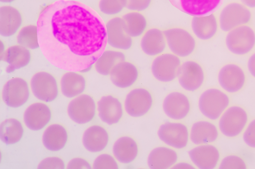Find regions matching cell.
<instances>
[{
  "label": "cell",
  "mask_w": 255,
  "mask_h": 169,
  "mask_svg": "<svg viewBox=\"0 0 255 169\" xmlns=\"http://www.w3.org/2000/svg\"><path fill=\"white\" fill-rule=\"evenodd\" d=\"M178 160V154L175 149L168 146H160L150 152L147 164L151 169H167L172 168Z\"/></svg>",
  "instance_id": "obj_26"
},
{
  "label": "cell",
  "mask_w": 255,
  "mask_h": 169,
  "mask_svg": "<svg viewBox=\"0 0 255 169\" xmlns=\"http://www.w3.org/2000/svg\"><path fill=\"white\" fill-rule=\"evenodd\" d=\"M180 57L173 53H162L156 56L152 62L151 70L158 81L168 83L178 77L181 65Z\"/></svg>",
  "instance_id": "obj_8"
},
{
  "label": "cell",
  "mask_w": 255,
  "mask_h": 169,
  "mask_svg": "<svg viewBox=\"0 0 255 169\" xmlns=\"http://www.w3.org/2000/svg\"><path fill=\"white\" fill-rule=\"evenodd\" d=\"M247 67L250 73L255 78V52L252 54L249 57Z\"/></svg>",
  "instance_id": "obj_43"
},
{
  "label": "cell",
  "mask_w": 255,
  "mask_h": 169,
  "mask_svg": "<svg viewBox=\"0 0 255 169\" xmlns=\"http://www.w3.org/2000/svg\"><path fill=\"white\" fill-rule=\"evenodd\" d=\"M252 19L250 8L241 2L233 1L221 9L218 21L220 28L227 32L237 27L249 25Z\"/></svg>",
  "instance_id": "obj_3"
},
{
  "label": "cell",
  "mask_w": 255,
  "mask_h": 169,
  "mask_svg": "<svg viewBox=\"0 0 255 169\" xmlns=\"http://www.w3.org/2000/svg\"><path fill=\"white\" fill-rule=\"evenodd\" d=\"M157 135L167 146L175 149L186 148L190 140V130L188 126L180 122H166L160 125Z\"/></svg>",
  "instance_id": "obj_7"
},
{
  "label": "cell",
  "mask_w": 255,
  "mask_h": 169,
  "mask_svg": "<svg viewBox=\"0 0 255 169\" xmlns=\"http://www.w3.org/2000/svg\"><path fill=\"white\" fill-rule=\"evenodd\" d=\"M194 166L190 163L186 162H180L179 163H176L172 169H194Z\"/></svg>",
  "instance_id": "obj_44"
},
{
  "label": "cell",
  "mask_w": 255,
  "mask_h": 169,
  "mask_svg": "<svg viewBox=\"0 0 255 169\" xmlns=\"http://www.w3.org/2000/svg\"><path fill=\"white\" fill-rule=\"evenodd\" d=\"M68 140V133L65 127L60 123L48 126L42 135V142L48 150L57 152L63 149Z\"/></svg>",
  "instance_id": "obj_29"
},
{
  "label": "cell",
  "mask_w": 255,
  "mask_h": 169,
  "mask_svg": "<svg viewBox=\"0 0 255 169\" xmlns=\"http://www.w3.org/2000/svg\"><path fill=\"white\" fill-rule=\"evenodd\" d=\"M225 41L232 54L239 56L247 55L255 48V30L249 25L237 27L227 32Z\"/></svg>",
  "instance_id": "obj_4"
},
{
  "label": "cell",
  "mask_w": 255,
  "mask_h": 169,
  "mask_svg": "<svg viewBox=\"0 0 255 169\" xmlns=\"http://www.w3.org/2000/svg\"><path fill=\"white\" fill-rule=\"evenodd\" d=\"M122 0H100L99 8L107 15H114L121 12L125 8Z\"/></svg>",
  "instance_id": "obj_37"
},
{
  "label": "cell",
  "mask_w": 255,
  "mask_h": 169,
  "mask_svg": "<svg viewBox=\"0 0 255 169\" xmlns=\"http://www.w3.org/2000/svg\"><path fill=\"white\" fill-rule=\"evenodd\" d=\"M162 109L165 114L170 119L181 120L189 114L191 104L185 94L180 91H173L164 98Z\"/></svg>",
  "instance_id": "obj_15"
},
{
  "label": "cell",
  "mask_w": 255,
  "mask_h": 169,
  "mask_svg": "<svg viewBox=\"0 0 255 169\" xmlns=\"http://www.w3.org/2000/svg\"><path fill=\"white\" fill-rule=\"evenodd\" d=\"M110 135L103 126L95 124L89 127L84 132L82 143L85 148L92 153L103 151L108 145Z\"/></svg>",
  "instance_id": "obj_22"
},
{
  "label": "cell",
  "mask_w": 255,
  "mask_h": 169,
  "mask_svg": "<svg viewBox=\"0 0 255 169\" xmlns=\"http://www.w3.org/2000/svg\"><path fill=\"white\" fill-rule=\"evenodd\" d=\"M125 8L130 11H143L150 6L152 0H122Z\"/></svg>",
  "instance_id": "obj_40"
},
{
  "label": "cell",
  "mask_w": 255,
  "mask_h": 169,
  "mask_svg": "<svg viewBox=\"0 0 255 169\" xmlns=\"http://www.w3.org/2000/svg\"><path fill=\"white\" fill-rule=\"evenodd\" d=\"M112 150L113 155L119 163L128 164L137 158L139 146L133 137L124 135L115 142Z\"/></svg>",
  "instance_id": "obj_25"
},
{
  "label": "cell",
  "mask_w": 255,
  "mask_h": 169,
  "mask_svg": "<svg viewBox=\"0 0 255 169\" xmlns=\"http://www.w3.org/2000/svg\"><path fill=\"white\" fill-rule=\"evenodd\" d=\"M153 103L151 92L146 88L138 87L127 94L124 106L128 115L137 118L147 114L152 108Z\"/></svg>",
  "instance_id": "obj_9"
},
{
  "label": "cell",
  "mask_w": 255,
  "mask_h": 169,
  "mask_svg": "<svg viewBox=\"0 0 255 169\" xmlns=\"http://www.w3.org/2000/svg\"><path fill=\"white\" fill-rule=\"evenodd\" d=\"M188 154L192 163L200 169L216 168L221 157L218 148L212 144L196 145L190 150Z\"/></svg>",
  "instance_id": "obj_17"
},
{
  "label": "cell",
  "mask_w": 255,
  "mask_h": 169,
  "mask_svg": "<svg viewBox=\"0 0 255 169\" xmlns=\"http://www.w3.org/2000/svg\"><path fill=\"white\" fill-rule=\"evenodd\" d=\"M181 87L189 92H195L203 85L205 79L204 70L198 62L189 60L181 64L178 75Z\"/></svg>",
  "instance_id": "obj_14"
},
{
  "label": "cell",
  "mask_w": 255,
  "mask_h": 169,
  "mask_svg": "<svg viewBox=\"0 0 255 169\" xmlns=\"http://www.w3.org/2000/svg\"><path fill=\"white\" fill-rule=\"evenodd\" d=\"M218 81L222 89L226 92L234 94L241 91L247 82L244 69L235 63H228L219 70Z\"/></svg>",
  "instance_id": "obj_10"
},
{
  "label": "cell",
  "mask_w": 255,
  "mask_h": 169,
  "mask_svg": "<svg viewBox=\"0 0 255 169\" xmlns=\"http://www.w3.org/2000/svg\"><path fill=\"white\" fill-rule=\"evenodd\" d=\"M52 118V111L49 106L41 102L29 105L23 114L25 124L29 129L39 131L46 127Z\"/></svg>",
  "instance_id": "obj_19"
},
{
  "label": "cell",
  "mask_w": 255,
  "mask_h": 169,
  "mask_svg": "<svg viewBox=\"0 0 255 169\" xmlns=\"http://www.w3.org/2000/svg\"><path fill=\"white\" fill-rule=\"evenodd\" d=\"M65 167V162L62 158L53 156L42 160L37 168L39 169H64Z\"/></svg>",
  "instance_id": "obj_39"
},
{
  "label": "cell",
  "mask_w": 255,
  "mask_h": 169,
  "mask_svg": "<svg viewBox=\"0 0 255 169\" xmlns=\"http://www.w3.org/2000/svg\"><path fill=\"white\" fill-rule=\"evenodd\" d=\"M124 60H126V55L122 52L107 50L96 61L94 66L99 74L108 76L118 63Z\"/></svg>",
  "instance_id": "obj_33"
},
{
  "label": "cell",
  "mask_w": 255,
  "mask_h": 169,
  "mask_svg": "<svg viewBox=\"0 0 255 169\" xmlns=\"http://www.w3.org/2000/svg\"><path fill=\"white\" fill-rule=\"evenodd\" d=\"M30 89L27 81L21 77L8 80L4 85L1 97L8 107L17 108L23 106L28 101Z\"/></svg>",
  "instance_id": "obj_12"
},
{
  "label": "cell",
  "mask_w": 255,
  "mask_h": 169,
  "mask_svg": "<svg viewBox=\"0 0 255 169\" xmlns=\"http://www.w3.org/2000/svg\"><path fill=\"white\" fill-rule=\"evenodd\" d=\"M18 44L29 49L39 48L36 25H28L22 27L17 36Z\"/></svg>",
  "instance_id": "obj_35"
},
{
  "label": "cell",
  "mask_w": 255,
  "mask_h": 169,
  "mask_svg": "<svg viewBox=\"0 0 255 169\" xmlns=\"http://www.w3.org/2000/svg\"><path fill=\"white\" fill-rule=\"evenodd\" d=\"M167 45L163 31L157 28L146 30L140 40L143 52L150 56H157L164 51Z\"/></svg>",
  "instance_id": "obj_28"
},
{
  "label": "cell",
  "mask_w": 255,
  "mask_h": 169,
  "mask_svg": "<svg viewBox=\"0 0 255 169\" xmlns=\"http://www.w3.org/2000/svg\"><path fill=\"white\" fill-rule=\"evenodd\" d=\"M175 7L192 16L210 14L217 9L222 0H168Z\"/></svg>",
  "instance_id": "obj_20"
},
{
  "label": "cell",
  "mask_w": 255,
  "mask_h": 169,
  "mask_svg": "<svg viewBox=\"0 0 255 169\" xmlns=\"http://www.w3.org/2000/svg\"><path fill=\"white\" fill-rule=\"evenodd\" d=\"M15 0H0L1 2L8 3L14 1Z\"/></svg>",
  "instance_id": "obj_46"
},
{
  "label": "cell",
  "mask_w": 255,
  "mask_h": 169,
  "mask_svg": "<svg viewBox=\"0 0 255 169\" xmlns=\"http://www.w3.org/2000/svg\"><path fill=\"white\" fill-rule=\"evenodd\" d=\"M60 88L64 96L68 98H75L85 90L86 80L77 71H68L61 77Z\"/></svg>",
  "instance_id": "obj_31"
},
{
  "label": "cell",
  "mask_w": 255,
  "mask_h": 169,
  "mask_svg": "<svg viewBox=\"0 0 255 169\" xmlns=\"http://www.w3.org/2000/svg\"><path fill=\"white\" fill-rule=\"evenodd\" d=\"M247 166L244 159L237 155H229L222 160L219 168L221 169H245Z\"/></svg>",
  "instance_id": "obj_38"
},
{
  "label": "cell",
  "mask_w": 255,
  "mask_h": 169,
  "mask_svg": "<svg viewBox=\"0 0 255 169\" xmlns=\"http://www.w3.org/2000/svg\"><path fill=\"white\" fill-rule=\"evenodd\" d=\"M118 162L114 155L103 153L95 159L93 168L95 169H118L119 168Z\"/></svg>",
  "instance_id": "obj_36"
},
{
  "label": "cell",
  "mask_w": 255,
  "mask_h": 169,
  "mask_svg": "<svg viewBox=\"0 0 255 169\" xmlns=\"http://www.w3.org/2000/svg\"><path fill=\"white\" fill-rule=\"evenodd\" d=\"M220 28L218 18L215 13L201 16H193L191 28L200 40L208 41L213 38Z\"/></svg>",
  "instance_id": "obj_27"
},
{
  "label": "cell",
  "mask_w": 255,
  "mask_h": 169,
  "mask_svg": "<svg viewBox=\"0 0 255 169\" xmlns=\"http://www.w3.org/2000/svg\"><path fill=\"white\" fill-rule=\"evenodd\" d=\"M122 18L126 30L132 38L139 37L146 31L147 21L141 12L130 11L125 14Z\"/></svg>",
  "instance_id": "obj_34"
},
{
  "label": "cell",
  "mask_w": 255,
  "mask_h": 169,
  "mask_svg": "<svg viewBox=\"0 0 255 169\" xmlns=\"http://www.w3.org/2000/svg\"><path fill=\"white\" fill-rule=\"evenodd\" d=\"M24 134L21 122L15 118L4 120L0 125V138L6 145H12L19 142Z\"/></svg>",
  "instance_id": "obj_32"
},
{
  "label": "cell",
  "mask_w": 255,
  "mask_h": 169,
  "mask_svg": "<svg viewBox=\"0 0 255 169\" xmlns=\"http://www.w3.org/2000/svg\"><path fill=\"white\" fill-rule=\"evenodd\" d=\"M96 110L97 106L93 97L88 94H81L69 103L67 113L73 121L84 124L93 120Z\"/></svg>",
  "instance_id": "obj_13"
},
{
  "label": "cell",
  "mask_w": 255,
  "mask_h": 169,
  "mask_svg": "<svg viewBox=\"0 0 255 169\" xmlns=\"http://www.w3.org/2000/svg\"><path fill=\"white\" fill-rule=\"evenodd\" d=\"M230 103V98L225 91L217 88H210L200 95L198 108L205 117L215 120L219 119Z\"/></svg>",
  "instance_id": "obj_2"
},
{
  "label": "cell",
  "mask_w": 255,
  "mask_h": 169,
  "mask_svg": "<svg viewBox=\"0 0 255 169\" xmlns=\"http://www.w3.org/2000/svg\"><path fill=\"white\" fill-rule=\"evenodd\" d=\"M247 111L237 105L229 107L219 118V128L228 138H235L240 135L248 124Z\"/></svg>",
  "instance_id": "obj_5"
},
{
  "label": "cell",
  "mask_w": 255,
  "mask_h": 169,
  "mask_svg": "<svg viewBox=\"0 0 255 169\" xmlns=\"http://www.w3.org/2000/svg\"><path fill=\"white\" fill-rule=\"evenodd\" d=\"M36 25L39 48L60 68L83 71L106 50V24L96 10L81 2L50 3L40 13Z\"/></svg>",
  "instance_id": "obj_1"
},
{
  "label": "cell",
  "mask_w": 255,
  "mask_h": 169,
  "mask_svg": "<svg viewBox=\"0 0 255 169\" xmlns=\"http://www.w3.org/2000/svg\"><path fill=\"white\" fill-rule=\"evenodd\" d=\"M243 138L249 147L255 149V118L248 124L244 131Z\"/></svg>",
  "instance_id": "obj_41"
},
{
  "label": "cell",
  "mask_w": 255,
  "mask_h": 169,
  "mask_svg": "<svg viewBox=\"0 0 255 169\" xmlns=\"http://www.w3.org/2000/svg\"><path fill=\"white\" fill-rule=\"evenodd\" d=\"M139 75L137 67L132 62L126 60L118 63L110 74L113 84L122 89L133 86L137 81Z\"/></svg>",
  "instance_id": "obj_21"
},
{
  "label": "cell",
  "mask_w": 255,
  "mask_h": 169,
  "mask_svg": "<svg viewBox=\"0 0 255 169\" xmlns=\"http://www.w3.org/2000/svg\"><path fill=\"white\" fill-rule=\"evenodd\" d=\"M68 169H91L92 166L90 162L83 158H75L71 159L67 166Z\"/></svg>",
  "instance_id": "obj_42"
},
{
  "label": "cell",
  "mask_w": 255,
  "mask_h": 169,
  "mask_svg": "<svg viewBox=\"0 0 255 169\" xmlns=\"http://www.w3.org/2000/svg\"><path fill=\"white\" fill-rule=\"evenodd\" d=\"M241 2L250 8H255V0H240Z\"/></svg>",
  "instance_id": "obj_45"
},
{
  "label": "cell",
  "mask_w": 255,
  "mask_h": 169,
  "mask_svg": "<svg viewBox=\"0 0 255 169\" xmlns=\"http://www.w3.org/2000/svg\"><path fill=\"white\" fill-rule=\"evenodd\" d=\"M1 59L9 64L6 71L10 73L27 66L30 62L31 54L29 49L19 44L14 45L4 51Z\"/></svg>",
  "instance_id": "obj_30"
},
{
  "label": "cell",
  "mask_w": 255,
  "mask_h": 169,
  "mask_svg": "<svg viewBox=\"0 0 255 169\" xmlns=\"http://www.w3.org/2000/svg\"><path fill=\"white\" fill-rule=\"evenodd\" d=\"M167 45L172 53L180 57L191 55L196 47L194 36L185 29L172 27L163 30Z\"/></svg>",
  "instance_id": "obj_6"
},
{
  "label": "cell",
  "mask_w": 255,
  "mask_h": 169,
  "mask_svg": "<svg viewBox=\"0 0 255 169\" xmlns=\"http://www.w3.org/2000/svg\"><path fill=\"white\" fill-rule=\"evenodd\" d=\"M108 44L112 47L128 50L133 44L132 38L127 33L122 17L116 16L106 24Z\"/></svg>",
  "instance_id": "obj_16"
},
{
  "label": "cell",
  "mask_w": 255,
  "mask_h": 169,
  "mask_svg": "<svg viewBox=\"0 0 255 169\" xmlns=\"http://www.w3.org/2000/svg\"><path fill=\"white\" fill-rule=\"evenodd\" d=\"M30 87L34 96L44 102H51L59 95L56 78L47 71H39L34 74L30 81Z\"/></svg>",
  "instance_id": "obj_11"
},
{
  "label": "cell",
  "mask_w": 255,
  "mask_h": 169,
  "mask_svg": "<svg viewBox=\"0 0 255 169\" xmlns=\"http://www.w3.org/2000/svg\"><path fill=\"white\" fill-rule=\"evenodd\" d=\"M219 136V129L208 120H200L195 122L190 130V140L196 145L212 144Z\"/></svg>",
  "instance_id": "obj_24"
},
{
  "label": "cell",
  "mask_w": 255,
  "mask_h": 169,
  "mask_svg": "<svg viewBox=\"0 0 255 169\" xmlns=\"http://www.w3.org/2000/svg\"><path fill=\"white\" fill-rule=\"evenodd\" d=\"M98 114L101 119L108 125L118 123L123 117L124 106L121 100L112 95H105L97 104Z\"/></svg>",
  "instance_id": "obj_18"
},
{
  "label": "cell",
  "mask_w": 255,
  "mask_h": 169,
  "mask_svg": "<svg viewBox=\"0 0 255 169\" xmlns=\"http://www.w3.org/2000/svg\"><path fill=\"white\" fill-rule=\"evenodd\" d=\"M23 17L20 10L9 5L0 7V34L4 37L12 36L20 28Z\"/></svg>",
  "instance_id": "obj_23"
}]
</instances>
